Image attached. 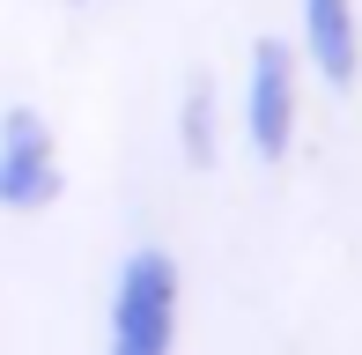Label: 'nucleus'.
<instances>
[{"label": "nucleus", "instance_id": "nucleus-1", "mask_svg": "<svg viewBox=\"0 0 362 355\" xmlns=\"http://www.w3.org/2000/svg\"><path fill=\"white\" fill-rule=\"evenodd\" d=\"M177 311H185V267L170 245H134L111 274L104 355H177Z\"/></svg>", "mask_w": 362, "mask_h": 355}, {"label": "nucleus", "instance_id": "nucleus-2", "mask_svg": "<svg viewBox=\"0 0 362 355\" xmlns=\"http://www.w3.org/2000/svg\"><path fill=\"white\" fill-rule=\"evenodd\" d=\"M244 149L259 163H288L296 149V119H303V59L288 37H252L244 59Z\"/></svg>", "mask_w": 362, "mask_h": 355}, {"label": "nucleus", "instance_id": "nucleus-3", "mask_svg": "<svg viewBox=\"0 0 362 355\" xmlns=\"http://www.w3.org/2000/svg\"><path fill=\"white\" fill-rule=\"evenodd\" d=\"M67 192V163H59L52 119L37 104H8L0 111V207L8 215H45Z\"/></svg>", "mask_w": 362, "mask_h": 355}, {"label": "nucleus", "instance_id": "nucleus-4", "mask_svg": "<svg viewBox=\"0 0 362 355\" xmlns=\"http://www.w3.org/2000/svg\"><path fill=\"white\" fill-rule=\"evenodd\" d=\"M296 59L325 89H355V74H362V15H355V0H296Z\"/></svg>", "mask_w": 362, "mask_h": 355}, {"label": "nucleus", "instance_id": "nucleus-5", "mask_svg": "<svg viewBox=\"0 0 362 355\" xmlns=\"http://www.w3.org/2000/svg\"><path fill=\"white\" fill-rule=\"evenodd\" d=\"M177 149H185L192 170H207L222 156V89L207 74H192L185 96H177Z\"/></svg>", "mask_w": 362, "mask_h": 355}, {"label": "nucleus", "instance_id": "nucleus-6", "mask_svg": "<svg viewBox=\"0 0 362 355\" xmlns=\"http://www.w3.org/2000/svg\"><path fill=\"white\" fill-rule=\"evenodd\" d=\"M74 8H81V0H74Z\"/></svg>", "mask_w": 362, "mask_h": 355}]
</instances>
